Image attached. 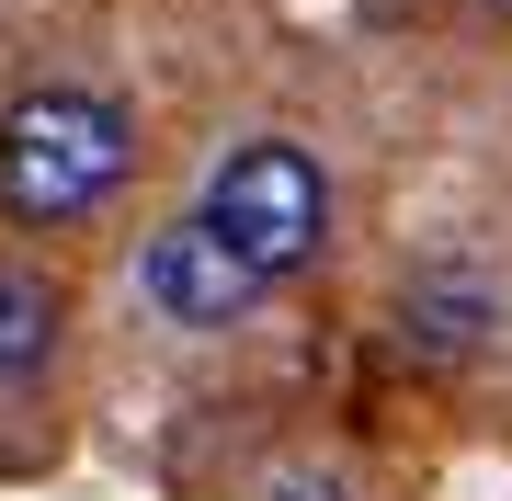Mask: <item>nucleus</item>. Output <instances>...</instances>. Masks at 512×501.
Returning a JSON list of instances; mask_svg holds the SVG:
<instances>
[{"label": "nucleus", "mask_w": 512, "mask_h": 501, "mask_svg": "<svg viewBox=\"0 0 512 501\" xmlns=\"http://www.w3.org/2000/svg\"><path fill=\"white\" fill-rule=\"evenodd\" d=\"M137 297L160 308L171 331H228V319H251L262 274H251L205 217H171V228H148V240H137Z\"/></svg>", "instance_id": "nucleus-3"}, {"label": "nucleus", "mask_w": 512, "mask_h": 501, "mask_svg": "<svg viewBox=\"0 0 512 501\" xmlns=\"http://www.w3.org/2000/svg\"><path fill=\"white\" fill-rule=\"evenodd\" d=\"M194 217L217 228L262 285H285V274H308L319 240H330V183H319V160L296 149V137H251V149L217 160V183H205Z\"/></svg>", "instance_id": "nucleus-2"}, {"label": "nucleus", "mask_w": 512, "mask_h": 501, "mask_svg": "<svg viewBox=\"0 0 512 501\" xmlns=\"http://www.w3.org/2000/svg\"><path fill=\"white\" fill-rule=\"evenodd\" d=\"M410 342L421 353H478L490 342V285H456V274H433V285H410Z\"/></svg>", "instance_id": "nucleus-5"}, {"label": "nucleus", "mask_w": 512, "mask_h": 501, "mask_svg": "<svg viewBox=\"0 0 512 501\" xmlns=\"http://www.w3.org/2000/svg\"><path fill=\"white\" fill-rule=\"evenodd\" d=\"M262 501H353V490L319 479V467H285V479H262Z\"/></svg>", "instance_id": "nucleus-6"}, {"label": "nucleus", "mask_w": 512, "mask_h": 501, "mask_svg": "<svg viewBox=\"0 0 512 501\" xmlns=\"http://www.w3.org/2000/svg\"><path fill=\"white\" fill-rule=\"evenodd\" d=\"M126 171H137V126L103 92H23L0 114V217L23 228H69L114 205Z\"/></svg>", "instance_id": "nucleus-1"}, {"label": "nucleus", "mask_w": 512, "mask_h": 501, "mask_svg": "<svg viewBox=\"0 0 512 501\" xmlns=\"http://www.w3.org/2000/svg\"><path fill=\"white\" fill-rule=\"evenodd\" d=\"M46 353H57V297L23 274V262H0V388L46 376Z\"/></svg>", "instance_id": "nucleus-4"}]
</instances>
